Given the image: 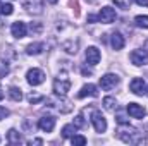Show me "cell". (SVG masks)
Masks as SVG:
<instances>
[{
    "mask_svg": "<svg viewBox=\"0 0 148 146\" xmlns=\"http://www.w3.org/2000/svg\"><path fill=\"white\" fill-rule=\"evenodd\" d=\"M115 17H117V14H115V10H114L112 7H103V9L100 10V14H98V21H100V23H105V24L114 23Z\"/></svg>",
    "mask_w": 148,
    "mask_h": 146,
    "instance_id": "52a82bcc",
    "label": "cell"
},
{
    "mask_svg": "<svg viewBox=\"0 0 148 146\" xmlns=\"http://www.w3.org/2000/svg\"><path fill=\"white\" fill-rule=\"evenodd\" d=\"M86 2H88V3H97L98 0H86Z\"/></svg>",
    "mask_w": 148,
    "mask_h": 146,
    "instance_id": "836d02e7",
    "label": "cell"
},
{
    "mask_svg": "<svg viewBox=\"0 0 148 146\" xmlns=\"http://www.w3.org/2000/svg\"><path fill=\"white\" fill-rule=\"evenodd\" d=\"M127 113L133 117V119H143L145 117V108L141 107V105H138V103H129L127 105Z\"/></svg>",
    "mask_w": 148,
    "mask_h": 146,
    "instance_id": "4fadbf2b",
    "label": "cell"
},
{
    "mask_svg": "<svg viewBox=\"0 0 148 146\" xmlns=\"http://www.w3.org/2000/svg\"><path fill=\"white\" fill-rule=\"evenodd\" d=\"M7 115H9V110L5 108V107H0V120H2V119H5Z\"/></svg>",
    "mask_w": 148,
    "mask_h": 146,
    "instance_id": "83f0119b",
    "label": "cell"
},
{
    "mask_svg": "<svg viewBox=\"0 0 148 146\" xmlns=\"http://www.w3.org/2000/svg\"><path fill=\"white\" fill-rule=\"evenodd\" d=\"M91 124H93V127H95L97 132H105V131H107V120H105V117H103L100 112H93V115H91Z\"/></svg>",
    "mask_w": 148,
    "mask_h": 146,
    "instance_id": "8992f818",
    "label": "cell"
},
{
    "mask_svg": "<svg viewBox=\"0 0 148 146\" xmlns=\"http://www.w3.org/2000/svg\"><path fill=\"white\" fill-rule=\"evenodd\" d=\"M48 2H50V3H55V2H57V0H48Z\"/></svg>",
    "mask_w": 148,
    "mask_h": 146,
    "instance_id": "e575fe53",
    "label": "cell"
},
{
    "mask_svg": "<svg viewBox=\"0 0 148 146\" xmlns=\"http://www.w3.org/2000/svg\"><path fill=\"white\" fill-rule=\"evenodd\" d=\"M10 33H12L14 38H24L26 33H28V28H26L24 23L16 21V23H12V26H10Z\"/></svg>",
    "mask_w": 148,
    "mask_h": 146,
    "instance_id": "8fae6325",
    "label": "cell"
},
{
    "mask_svg": "<svg viewBox=\"0 0 148 146\" xmlns=\"http://www.w3.org/2000/svg\"><path fill=\"white\" fill-rule=\"evenodd\" d=\"M84 55H86V62L91 64V65H97V64L100 62V57H102V55H100V50H98L97 46H90Z\"/></svg>",
    "mask_w": 148,
    "mask_h": 146,
    "instance_id": "7c38bea8",
    "label": "cell"
},
{
    "mask_svg": "<svg viewBox=\"0 0 148 146\" xmlns=\"http://www.w3.org/2000/svg\"><path fill=\"white\" fill-rule=\"evenodd\" d=\"M41 100H43V96H41V95H33V93H31V95L28 96V102H29V103H33V105L38 103V102H41Z\"/></svg>",
    "mask_w": 148,
    "mask_h": 146,
    "instance_id": "d4e9b609",
    "label": "cell"
},
{
    "mask_svg": "<svg viewBox=\"0 0 148 146\" xmlns=\"http://www.w3.org/2000/svg\"><path fill=\"white\" fill-rule=\"evenodd\" d=\"M129 59H131V62L134 64V65H145L148 64V52L147 50H141V48H138V50H133L131 52V55H129Z\"/></svg>",
    "mask_w": 148,
    "mask_h": 146,
    "instance_id": "3957f363",
    "label": "cell"
},
{
    "mask_svg": "<svg viewBox=\"0 0 148 146\" xmlns=\"http://www.w3.org/2000/svg\"><path fill=\"white\" fill-rule=\"evenodd\" d=\"M71 143H73L74 146H83V145H86V138H84V136H76V134H74L73 138H71Z\"/></svg>",
    "mask_w": 148,
    "mask_h": 146,
    "instance_id": "7402d4cb",
    "label": "cell"
},
{
    "mask_svg": "<svg viewBox=\"0 0 148 146\" xmlns=\"http://www.w3.org/2000/svg\"><path fill=\"white\" fill-rule=\"evenodd\" d=\"M69 89H71V81L66 77V74H62V77H57L53 81V91H55V95L64 96Z\"/></svg>",
    "mask_w": 148,
    "mask_h": 146,
    "instance_id": "7a4b0ae2",
    "label": "cell"
},
{
    "mask_svg": "<svg viewBox=\"0 0 148 146\" xmlns=\"http://www.w3.org/2000/svg\"><path fill=\"white\" fill-rule=\"evenodd\" d=\"M76 126L74 124H67V126H64V129H62V138H73L74 134H76Z\"/></svg>",
    "mask_w": 148,
    "mask_h": 146,
    "instance_id": "d6986e66",
    "label": "cell"
},
{
    "mask_svg": "<svg viewBox=\"0 0 148 146\" xmlns=\"http://www.w3.org/2000/svg\"><path fill=\"white\" fill-rule=\"evenodd\" d=\"M26 81L31 84V86H40L43 81H45V74L40 69H29L26 74Z\"/></svg>",
    "mask_w": 148,
    "mask_h": 146,
    "instance_id": "5b68a950",
    "label": "cell"
},
{
    "mask_svg": "<svg viewBox=\"0 0 148 146\" xmlns=\"http://www.w3.org/2000/svg\"><path fill=\"white\" fill-rule=\"evenodd\" d=\"M86 96H98V89L95 84H84L79 93H77V98H86Z\"/></svg>",
    "mask_w": 148,
    "mask_h": 146,
    "instance_id": "5bb4252c",
    "label": "cell"
},
{
    "mask_svg": "<svg viewBox=\"0 0 148 146\" xmlns=\"http://www.w3.org/2000/svg\"><path fill=\"white\" fill-rule=\"evenodd\" d=\"M129 89H131L134 95L141 96L143 93H147V84H145V81H143L141 77H134V79L129 83Z\"/></svg>",
    "mask_w": 148,
    "mask_h": 146,
    "instance_id": "ba28073f",
    "label": "cell"
},
{
    "mask_svg": "<svg viewBox=\"0 0 148 146\" xmlns=\"http://www.w3.org/2000/svg\"><path fill=\"white\" fill-rule=\"evenodd\" d=\"M124 36L121 35V33H114L110 38V45H112V48L114 50H122L124 48Z\"/></svg>",
    "mask_w": 148,
    "mask_h": 146,
    "instance_id": "9a60e30c",
    "label": "cell"
},
{
    "mask_svg": "<svg viewBox=\"0 0 148 146\" xmlns=\"http://www.w3.org/2000/svg\"><path fill=\"white\" fill-rule=\"evenodd\" d=\"M7 72H9V69H7V67H5V69L2 67V69H0V77H3V74H7Z\"/></svg>",
    "mask_w": 148,
    "mask_h": 146,
    "instance_id": "4dcf8cb0",
    "label": "cell"
},
{
    "mask_svg": "<svg viewBox=\"0 0 148 146\" xmlns=\"http://www.w3.org/2000/svg\"><path fill=\"white\" fill-rule=\"evenodd\" d=\"M117 84H119V76L117 74H105V76L100 77V88L105 89V91L115 88Z\"/></svg>",
    "mask_w": 148,
    "mask_h": 146,
    "instance_id": "277c9868",
    "label": "cell"
},
{
    "mask_svg": "<svg viewBox=\"0 0 148 146\" xmlns=\"http://www.w3.org/2000/svg\"><path fill=\"white\" fill-rule=\"evenodd\" d=\"M38 127H40L43 132H52V131H53V127H55V119H53V117H50V115H45V117H41V119H40Z\"/></svg>",
    "mask_w": 148,
    "mask_h": 146,
    "instance_id": "30bf717a",
    "label": "cell"
},
{
    "mask_svg": "<svg viewBox=\"0 0 148 146\" xmlns=\"http://www.w3.org/2000/svg\"><path fill=\"white\" fill-rule=\"evenodd\" d=\"M43 48H45L43 43H31V45L26 46V53L28 55H40L43 52Z\"/></svg>",
    "mask_w": 148,
    "mask_h": 146,
    "instance_id": "e0dca14e",
    "label": "cell"
},
{
    "mask_svg": "<svg viewBox=\"0 0 148 146\" xmlns=\"http://www.w3.org/2000/svg\"><path fill=\"white\" fill-rule=\"evenodd\" d=\"M138 5H143V7H148V0H134Z\"/></svg>",
    "mask_w": 148,
    "mask_h": 146,
    "instance_id": "f1b7e54d",
    "label": "cell"
},
{
    "mask_svg": "<svg viewBox=\"0 0 148 146\" xmlns=\"http://www.w3.org/2000/svg\"><path fill=\"white\" fill-rule=\"evenodd\" d=\"M3 95H5V93H3V89H2V86H0V100L3 98Z\"/></svg>",
    "mask_w": 148,
    "mask_h": 146,
    "instance_id": "d6a6232c",
    "label": "cell"
},
{
    "mask_svg": "<svg viewBox=\"0 0 148 146\" xmlns=\"http://www.w3.org/2000/svg\"><path fill=\"white\" fill-rule=\"evenodd\" d=\"M74 126L77 127V129H81V127H84L86 126V122H84V117L79 113V115H76V119H74Z\"/></svg>",
    "mask_w": 148,
    "mask_h": 146,
    "instance_id": "cb8c5ba5",
    "label": "cell"
},
{
    "mask_svg": "<svg viewBox=\"0 0 148 146\" xmlns=\"http://www.w3.org/2000/svg\"><path fill=\"white\" fill-rule=\"evenodd\" d=\"M23 7L31 12V14H41L43 10V2L41 0H23Z\"/></svg>",
    "mask_w": 148,
    "mask_h": 146,
    "instance_id": "9c48e42d",
    "label": "cell"
},
{
    "mask_svg": "<svg viewBox=\"0 0 148 146\" xmlns=\"http://www.w3.org/2000/svg\"><path fill=\"white\" fill-rule=\"evenodd\" d=\"M0 12H2L3 16H10V14L14 12V7H12L10 3H3V5H0Z\"/></svg>",
    "mask_w": 148,
    "mask_h": 146,
    "instance_id": "603a6c76",
    "label": "cell"
},
{
    "mask_svg": "<svg viewBox=\"0 0 148 146\" xmlns=\"http://www.w3.org/2000/svg\"><path fill=\"white\" fill-rule=\"evenodd\" d=\"M9 96H10V100H14V102H21V100H23V93H21V89L16 88V86L9 88Z\"/></svg>",
    "mask_w": 148,
    "mask_h": 146,
    "instance_id": "ac0fdd59",
    "label": "cell"
},
{
    "mask_svg": "<svg viewBox=\"0 0 148 146\" xmlns=\"http://www.w3.org/2000/svg\"><path fill=\"white\" fill-rule=\"evenodd\" d=\"M115 105H117L115 98H112V96L103 98V107H105V110H114V108H115Z\"/></svg>",
    "mask_w": 148,
    "mask_h": 146,
    "instance_id": "44dd1931",
    "label": "cell"
},
{
    "mask_svg": "<svg viewBox=\"0 0 148 146\" xmlns=\"http://www.w3.org/2000/svg\"><path fill=\"white\" fill-rule=\"evenodd\" d=\"M83 74H84V76H90V74H91V71H88V69H83Z\"/></svg>",
    "mask_w": 148,
    "mask_h": 146,
    "instance_id": "1f68e13d",
    "label": "cell"
},
{
    "mask_svg": "<svg viewBox=\"0 0 148 146\" xmlns=\"http://www.w3.org/2000/svg\"><path fill=\"white\" fill-rule=\"evenodd\" d=\"M64 48L69 52V53H76L77 50H76V45H71V43H64Z\"/></svg>",
    "mask_w": 148,
    "mask_h": 146,
    "instance_id": "4316f807",
    "label": "cell"
},
{
    "mask_svg": "<svg viewBox=\"0 0 148 146\" xmlns=\"http://www.w3.org/2000/svg\"><path fill=\"white\" fill-rule=\"evenodd\" d=\"M7 141L12 143V145H19V143H23V136H21V132H17L16 129H10V131L7 132Z\"/></svg>",
    "mask_w": 148,
    "mask_h": 146,
    "instance_id": "2e32d148",
    "label": "cell"
},
{
    "mask_svg": "<svg viewBox=\"0 0 148 146\" xmlns=\"http://www.w3.org/2000/svg\"><path fill=\"white\" fill-rule=\"evenodd\" d=\"M69 5L73 7L74 16H79V3H77V0H69Z\"/></svg>",
    "mask_w": 148,
    "mask_h": 146,
    "instance_id": "484cf974",
    "label": "cell"
},
{
    "mask_svg": "<svg viewBox=\"0 0 148 146\" xmlns=\"http://www.w3.org/2000/svg\"><path fill=\"white\" fill-rule=\"evenodd\" d=\"M134 23H136L138 28L148 29V16H136V17H134Z\"/></svg>",
    "mask_w": 148,
    "mask_h": 146,
    "instance_id": "ffe728a7",
    "label": "cell"
},
{
    "mask_svg": "<svg viewBox=\"0 0 148 146\" xmlns=\"http://www.w3.org/2000/svg\"><path fill=\"white\" fill-rule=\"evenodd\" d=\"M88 21L90 23H95V21H98V16H88Z\"/></svg>",
    "mask_w": 148,
    "mask_h": 146,
    "instance_id": "f546056e",
    "label": "cell"
},
{
    "mask_svg": "<svg viewBox=\"0 0 148 146\" xmlns=\"http://www.w3.org/2000/svg\"><path fill=\"white\" fill-rule=\"evenodd\" d=\"M119 138L124 141V143H143V134L138 131V129H134V127H131L129 124H121V127H119Z\"/></svg>",
    "mask_w": 148,
    "mask_h": 146,
    "instance_id": "6da1fadb",
    "label": "cell"
}]
</instances>
